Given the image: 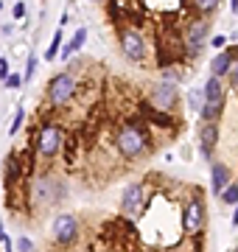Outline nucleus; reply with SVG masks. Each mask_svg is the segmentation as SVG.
I'll use <instances>...</instances> for the list:
<instances>
[{"mask_svg": "<svg viewBox=\"0 0 238 252\" xmlns=\"http://www.w3.org/2000/svg\"><path fill=\"white\" fill-rule=\"evenodd\" d=\"M115 143H118V152L126 157V160H135L143 149H146V135L140 132L138 126L126 124L123 129L118 132V137H115Z\"/></svg>", "mask_w": 238, "mask_h": 252, "instance_id": "nucleus-1", "label": "nucleus"}, {"mask_svg": "<svg viewBox=\"0 0 238 252\" xmlns=\"http://www.w3.org/2000/svg\"><path fill=\"white\" fill-rule=\"evenodd\" d=\"M73 93H76V76L73 73H59V76H54L51 84H48V98H51L54 107H64L67 101L73 98Z\"/></svg>", "mask_w": 238, "mask_h": 252, "instance_id": "nucleus-2", "label": "nucleus"}, {"mask_svg": "<svg viewBox=\"0 0 238 252\" xmlns=\"http://www.w3.org/2000/svg\"><path fill=\"white\" fill-rule=\"evenodd\" d=\"M59 146H62V129L59 126H42L39 129L37 140H34V149H37L39 157H54L59 152Z\"/></svg>", "mask_w": 238, "mask_h": 252, "instance_id": "nucleus-3", "label": "nucleus"}, {"mask_svg": "<svg viewBox=\"0 0 238 252\" xmlns=\"http://www.w3.org/2000/svg\"><path fill=\"white\" fill-rule=\"evenodd\" d=\"M208 34H210V23H208V20H196V23L188 26V34H185V51H188V56L202 54Z\"/></svg>", "mask_w": 238, "mask_h": 252, "instance_id": "nucleus-4", "label": "nucleus"}, {"mask_svg": "<svg viewBox=\"0 0 238 252\" xmlns=\"http://www.w3.org/2000/svg\"><path fill=\"white\" fill-rule=\"evenodd\" d=\"M120 48H123V54H126L132 62H140V59L146 56V42H143L140 31H135V28H123V31H120Z\"/></svg>", "mask_w": 238, "mask_h": 252, "instance_id": "nucleus-5", "label": "nucleus"}, {"mask_svg": "<svg viewBox=\"0 0 238 252\" xmlns=\"http://www.w3.org/2000/svg\"><path fill=\"white\" fill-rule=\"evenodd\" d=\"M151 101H154V107L163 109V115H165V112H171V109L179 104L177 84H168V81H160V84H154V90H151Z\"/></svg>", "mask_w": 238, "mask_h": 252, "instance_id": "nucleus-6", "label": "nucleus"}, {"mask_svg": "<svg viewBox=\"0 0 238 252\" xmlns=\"http://www.w3.org/2000/svg\"><path fill=\"white\" fill-rule=\"evenodd\" d=\"M120 210H123L126 216H132V219L143 210V185H140V182H129L126 185L123 199H120Z\"/></svg>", "mask_w": 238, "mask_h": 252, "instance_id": "nucleus-7", "label": "nucleus"}, {"mask_svg": "<svg viewBox=\"0 0 238 252\" xmlns=\"http://www.w3.org/2000/svg\"><path fill=\"white\" fill-rule=\"evenodd\" d=\"M76 233H79V221L70 213H62L54 219V238L59 244H73Z\"/></svg>", "mask_w": 238, "mask_h": 252, "instance_id": "nucleus-8", "label": "nucleus"}, {"mask_svg": "<svg viewBox=\"0 0 238 252\" xmlns=\"http://www.w3.org/2000/svg\"><path fill=\"white\" fill-rule=\"evenodd\" d=\"M205 227V202H202V193L196 199L188 202V210H185V233H199Z\"/></svg>", "mask_w": 238, "mask_h": 252, "instance_id": "nucleus-9", "label": "nucleus"}, {"mask_svg": "<svg viewBox=\"0 0 238 252\" xmlns=\"http://www.w3.org/2000/svg\"><path fill=\"white\" fill-rule=\"evenodd\" d=\"M219 140V126L216 124H202L199 129V149H202V157H210L213 154V146Z\"/></svg>", "mask_w": 238, "mask_h": 252, "instance_id": "nucleus-10", "label": "nucleus"}, {"mask_svg": "<svg viewBox=\"0 0 238 252\" xmlns=\"http://www.w3.org/2000/svg\"><path fill=\"white\" fill-rule=\"evenodd\" d=\"M202 95H205V104H224V84H221V79L210 76L205 81V87H202Z\"/></svg>", "mask_w": 238, "mask_h": 252, "instance_id": "nucleus-11", "label": "nucleus"}, {"mask_svg": "<svg viewBox=\"0 0 238 252\" xmlns=\"http://www.w3.org/2000/svg\"><path fill=\"white\" fill-rule=\"evenodd\" d=\"M236 56H238V51L233 48V51H221L216 59L210 62V70H213V76L216 79H221V76H227L230 73V67H233V62H236Z\"/></svg>", "mask_w": 238, "mask_h": 252, "instance_id": "nucleus-12", "label": "nucleus"}, {"mask_svg": "<svg viewBox=\"0 0 238 252\" xmlns=\"http://www.w3.org/2000/svg\"><path fill=\"white\" fill-rule=\"evenodd\" d=\"M227 185H230V168L224 162H213V193H221Z\"/></svg>", "mask_w": 238, "mask_h": 252, "instance_id": "nucleus-13", "label": "nucleus"}, {"mask_svg": "<svg viewBox=\"0 0 238 252\" xmlns=\"http://www.w3.org/2000/svg\"><path fill=\"white\" fill-rule=\"evenodd\" d=\"M51 188H54V182L51 180H37L34 182V199H37V202H54V193H51Z\"/></svg>", "mask_w": 238, "mask_h": 252, "instance_id": "nucleus-14", "label": "nucleus"}, {"mask_svg": "<svg viewBox=\"0 0 238 252\" xmlns=\"http://www.w3.org/2000/svg\"><path fill=\"white\" fill-rule=\"evenodd\" d=\"M84 39H87V28H79V31H76V36L70 39V45H67V48L62 51V59H70V56H73L76 51H79V48L84 45Z\"/></svg>", "mask_w": 238, "mask_h": 252, "instance_id": "nucleus-15", "label": "nucleus"}, {"mask_svg": "<svg viewBox=\"0 0 238 252\" xmlns=\"http://www.w3.org/2000/svg\"><path fill=\"white\" fill-rule=\"evenodd\" d=\"M221 109H224V104H205V107L199 109V115H202L205 124H216L219 115H221Z\"/></svg>", "mask_w": 238, "mask_h": 252, "instance_id": "nucleus-16", "label": "nucleus"}, {"mask_svg": "<svg viewBox=\"0 0 238 252\" xmlns=\"http://www.w3.org/2000/svg\"><path fill=\"white\" fill-rule=\"evenodd\" d=\"M219 196H221V202H224V205H236V202H238V185H227Z\"/></svg>", "mask_w": 238, "mask_h": 252, "instance_id": "nucleus-17", "label": "nucleus"}, {"mask_svg": "<svg viewBox=\"0 0 238 252\" xmlns=\"http://www.w3.org/2000/svg\"><path fill=\"white\" fill-rule=\"evenodd\" d=\"M188 104H191L193 112L205 107V95H202V90H191V93H188Z\"/></svg>", "mask_w": 238, "mask_h": 252, "instance_id": "nucleus-18", "label": "nucleus"}, {"mask_svg": "<svg viewBox=\"0 0 238 252\" xmlns=\"http://www.w3.org/2000/svg\"><path fill=\"white\" fill-rule=\"evenodd\" d=\"M59 48H62V31H56V34H54V42H51V48H48L45 59H56V54H59Z\"/></svg>", "mask_w": 238, "mask_h": 252, "instance_id": "nucleus-19", "label": "nucleus"}, {"mask_svg": "<svg viewBox=\"0 0 238 252\" xmlns=\"http://www.w3.org/2000/svg\"><path fill=\"white\" fill-rule=\"evenodd\" d=\"M23 121H26V112H23V107H20V109H17V115H14V124H11V135H17V132H20Z\"/></svg>", "mask_w": 238, "mask_h": 252, "instance_id": "nucleus-20", "label": "nucleus"}, {"mask_svg": "<svg viewBox=\"0 0 238 252\" xmlns=\"http://www.w3.org/2000/svg\"><path fill=\"white\" fill-rule=\"evenodd\" d=\"M17 250H20V252H34V241H31V238H26V235H23V238H20V241H17Z\"/></svg>", "mask_w": 238, "mask_h": 252, "instance_id": "nucleus-21", "label": "nucleus"}, {"mask_svg": "<svg viewBox=\"0 0 238 252\" xmlns=\"http://www.w3.org/2000/svg\"><path fill=\"white\" fill-rule=\"evenodd\" d=\"M34 73H37V56H31V59H28V70H26V76H23V81L31 79Z\"/></svg>", "mask_w": 238, "mask_h": 252, "instance_id": "nucleus-22", "label": "nucleus"}, {"mask_svg": "<svg viewBox=\"0 0 238 252\" xmlns=\"http://www.w3.org/2000/svg\"><path fill=\"white\" fill-rule=\"evenodd\" d=\"M20 84H23V76L20 73H11L9 79H6V87H20Z\"/></svg>", "mask_w": 238, "mask_h": 252, "instance_id": "nucleus-23", "label": "nucleus"}, {"mask_svg": "<svg viewBox=\"0 0 238 252\" xmlns=\"http://www.w3.org/2000/svg\"><path fill=\"white\" fill-rule=\"evenodd\" d=\"M227 76H230V81H233V87H238V59L233 62V67H230Z\"/></svg>", "mask_w": 238, "mask_h": 252, "instance_id": "nucleus-24", "label": "nucleus"}, {"mask_svg": "<svg viewBox=\"0 0 238 252\" xmlns=\"http://www.w3.org/2000/svg\"><path fill=\"white\" fill-rule=\"evenodd\" d=\"M0 79H3V81L9 79V62H6L3 56H0Z\"/></svg>", "mask_w": 238, "mask_h": 252, "instance_id": "nucleus-25", "label": "nucleus"}, {"mask_svg": "<svg viewBox=\"0 0 238 252\" xmlns=\"http://www.w3.org/2000/svg\"><path fill=\"white\" fill-rule=\"evenodd\" d=\"M11 11H14V17H17V20H23V17H26V3H17Z\"/></svg>", "mask_w": 238, "mask_h": 252, "instance_id": "nucleus-26", "label": "nucleus"}, {"mask_svg": "<svg viewBox=\"0 0 238 252\" xmlns=\"http://www.w3.org/2000/svg\"><path fill=\"white\" fill-rule=\"evenodd\" d=\"M227 45V36H213V48H224Z\"/></svg>", "mask_w": 238, "mask_h": 252, "instance_id": "nucleus-27", "label": "nucleus"}, {"mask_svg": "<svg viewBox=\"0 0 238 252\" xmlns=\"http://www.w3.org/2000/svg\"><path fill=\"white\" fill-rule=\"evenodd\" d=\"M199 9L202 11H213L216 9V3H213V0H205V3H199Z\"/></svg>", "mask_w": 238, "mask_h": 252, "instance_id": "nucleus-28", "label": "nucleus"}, {"mask_svg": "<svg viewBox=\"0 0 238 252\" xmlns=\"http://www.w3.org/2000/svg\"><path fill=\"white\" fill-rule=\"evenodd\" d=\"M233 224L238 227V207H236V216H233Z\"/></svg>", "mask_w": 238, "mask_h": 252, "instance_id": "nucleus-29", "label": "nucleus"}, {"mask_svg": "<svg viewBox=\"0 0 238 252\" xmlns=\"http://www.w3.org/2000/svg\"><path fill=\"white\" fill-rule=\"evenodd\" d=\"M0 9H3V3H0Z\"/></svg>", "mask_w": 238, "mask_h": 252, "instance_id": "nucleus-30", "label": "nucleus"}]
</instances>
